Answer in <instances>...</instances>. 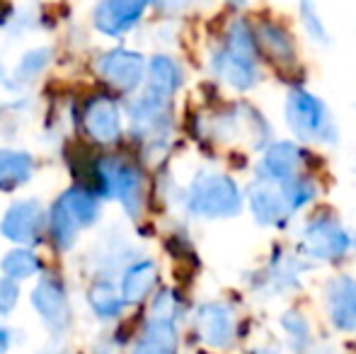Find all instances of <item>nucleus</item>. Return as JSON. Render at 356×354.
<instances>
[{
  "label": "nucleus",
  "instance_id": "f257e3e1",
  "mask_svg": "<svg viewBox=\"0 0 356 354\" xmlns=\"http://www.w3.org/2000/svg\"><path fill=\"white\" fill-rule=\"evenodd\" d=\"M284 117L291 134L298 141L320 143V146H334L339 141L337 124H334L327 104L310 90L293 88L286 95Z\"/></svg>",
  "mask_w": 356,
  "mask_h": 354
},
{
  "label": "nucleus",
  "instance_id": "f03ea898",
  "mask_svg": "<svg viewBox=\"0 0 356 354\" xmlns=\"http://www.w3.org/2000/svg\"><path fill=\"white\" fill-rule=\"evenodd\" d=\"M243 189L225 172H202L189 184L184 207L197 218H233L243 211Z\"/></svg>",
  "mask_w": 356,
  "mask_h": 354
},
{
  "label": "nucleus",
  "instance_id": "7ed1b4c3",
  "mask_svg": "<svg viewBox=\"0 0 356 354\" xmlns=\"http://www.w3.org/2000/svg\"><path fill=\"white\" fill-rule=\"evenodd\" d=\"M298 248L313 260L337 262L352 248V236L332 211H318L305 218L298 236Z\"/></svg>",
  "mask_w": 356,
  "mask_h": 354
},
{
  "label": "nucleus",
  "instance_id": "20e7f679",
  "mask_svg": "<svg viewBox=\"0 0 356 354\" xmlns=\"http://www.w3.org/2000/svg\"><path fill=\"white\" fill-rule=\"evenodd\" d=\"M95 179L97 194L117 197L129 216H138L143 211V177L134 166L119 158H102L95 163Z\"/></svg>",
  "mask_w": 356,
  "mask_h": 354
},
{
  "label": "nucleus",
  "instance_id": "39448f33",
  "mask_svg": "<svg viewBox=\"0 0 356 354\" xmlns=\"http://www.w3.org/2000/svg\"><path fill=\"white\" fill-rule=\"evenodd\" d=\"M248 204L252 218L259 226L267 228H284L289 218L293 216L286 204V197L282 192V184L269 182V179L254 177V182L248 187Z\"/></svg>",
  "mask_w": 356,
  "mask_h": 354
},
{
  "label": "nucleus",
  "instance_id": "423d86ee",
  "mask_svg": "<svg viewBox=\"0 0 356 354\" xmlns=\"http://www.w3.org/2000/svg\"><path fill=\"white\" fill-rule=\"evenodd\" d=\"M305 151L293 141H274L264 148L257 166V177L269 182H286L291 177L305 175Z\"/></svg>",
  "mask_w": 356,
  "mask_h": 354
},
{
  "label": "nucleus",
  "instance_id": "0eeeda50",
  "mask_svg": "<svg viewBox=\"0 0 356 354\" xmlns=\"http://www.w3.org/2000/svg\"><path fill=\"white\" fill-rule=\"evenodd\" d=\"M44 231V209L37 199H22L8 209L0 221V233L13 243L32 246L42 238Z\"/></svg>",
  "mask_w": 356,
  "mask_h": 354
},
{
  "label": "nucleus",
  "instance_id": "6e6552de",
  "mask_svg": "<svg viewBox=\"0 0 356 354\" xmlns=\"http://www.w3.org/2000/svg\"><path fill=\"white\" fill-rule=\"evenodd\" d=\"M150 0H99L95 8V27L107 37L129 32L143 17Z\"/></svg>",
  "mask_w": 356,
  "mask_h": 354
},
{
  "label": "nucleus",
  "instance_id": "1a4fd4ad",
  "mask_svg": "<svg viewBox=\"0 0 356 354\" xmlns=\"http://www.w3.org/2000/svg\"><path fill=\"white\" fill-rule=\"evenodd\" d=\"M254 42H257V51L264 54L279 68H291L298 63V51H296L293 37L279 22L262 19L254 27Z\"/></svg>",
  "mask_w": 356,
  "mask_h": 354
},
{
  "label": "nucleus",
  "instance_id": "9d476101",
  "mask_svg": "<svg viewBox=\"0 0 356 354\" xmlns=\"http://www.w3.org/2000/svg\"><path fill=\"white\" fill-rule=\"evenodd\" d=\"M104 78L112 83L122 92H131L141 86L145 78V61L141 54L129 51V49H117V51L107 54L99 63Z\"/></svg>",
  "mask_w": 356,
  "mask_h": 354
},
{
  "label": "nucleus",
  "instance_id": "9b49d317",
  "mask_svg": "<svg viewBox=\"0 0 356 354\" xmlns=\"http://www.w3.org/2000/svg\"><path fill=\"white\" fill-rule=\"evenodd\" d=\"M211 68L225 86L238 90V92H248V90L257 88L259 81H262V68H259V61H250V58L233 56V54L223 51V49H218V51L213 54Z\"/></svg>",
  "mask_w": 356,
  "mask_h": 354
},
{
  "label": "nucleus",
  "instance_id": "f8f14e48",
  "mask_svg": "<svg viewBox=\"0 0 356 354\" xmlns=\"http://www.w3.org/2000/svg\"><path fill=\"white\" fill-rule=\"evenodd\" d=\"M325 296L332 325L344 332H356V279L347 274L334 277L327 284Z\"/></svg>",
  "mask_w": 356,
  "mask_h": 354
},
{
  "label": "nucleus",
  "instance_id": "ddd939ff",
  "mask_svg": "<svg viewBox=\"0 0 356 354\" xmlns=\"http://www.w3.org/2000/svg\"><path fill=\"white\" fill-rule=\"evenodd\" d=\"M170 122H172V117H170V99L145 92L131 104V124L136 136L138 134L150 138L165 136L170 129Z\"/></svg>",
  "mask_w": 356,
  "mask_h": 354
},
{
  "label": "nucleus",
  "instance_id": "4468645a",
  "mask_svg": "<svg viewBox=\"0 0 356 354\" xmlns=\"http://www.w3.org/2000/svg\"><path fill=\"white\" fill-rule=\"evenodd\" d=\"M83 127L95 141L112 143L122 131V117L119 107L109 97H95L83 112Z\"/></svg>",
  "mask_w": 356,
  "mask_h": 354
},
{
  "label": "nucleus",
  "instance_id": "2eb2a0df",
  "mask_svg": "<svg viewBox=\"0 0 356 354\" xmlns=\"http://www.w3.org/2000/svg\"><path fill=\"white\" fill-rule=\"evenodd\" d=\"M32 303L39 311V316L56 330H61V328H66L71 323V308H68L66 301V291H63V287L56 279H42L32 293Z\"/></svg>",
  "mask_w": 356,
  "mask_h": 354
},
{
  "label": "nucleus",
  "instance_id": "dca6fc26",
  "mask_svg": "<svg viewBox=\"0 0 356 354\" xmlns=\"http://www.w3.org/2000/svg\"><path fill=\"white\" fill-rule=\"evenodd\" d=\"M199 332L211 347H228L235 337V318L225 303H207L199 308Z\"/></svg>",
  "mask_w": 356,
  "mask_h": 354
},
{
  "label": "nucleus",
  "instance_id": "f3484780",
  "mask_svg": "<svg viewBox=\"0 0 356 354\" xmlns=\"http://www.w3.org/2000/svg\"><path fill=\"white\" fill-rule=\"evenodd\" d=\"M145 92L155 97L170 99L182 86V68L175 58L170 56H153L145 73Z\"/></svg>",
  "mask_w": 356,
  "mask_h": 354
},
{
  "label": "nucleus",
  "instance_id": "a211bd4d",
  "mask_svg": "<svg viewBox=\"0 0 356 354\" xmlns=\"http://www.w3.org/2000/svg\"><path fill=\"white\" fill-rule=\"evenodd\" d=\"M158 284V267L150 260H141L136 265H131L124 272L122 279V301L138 303L153 291V287Z\"/></svg>",
  "mask_w": 356,
  "mask_h": 354
},
{
  "label": "nucleus",
  "instance_id": "6ab92c4d",
  "mask_svg": "<svg viewBox=\"0 0 356 354\" xmlns=\"http://www.w3.org/2000/svg\"><path fill=\"white\" fill-rule=\"evenodd\" d=\"M34 161L22 151H0V192H15L29 182Z\"/></svg>",
  "mask_w": 356,
  "mask_h": 354
},
{
  "label": "nucleus",
  "instance_id": "aec40b11",
  "mask_svg": "<svg viewBox=\"0 0 356 354\" xmlns=\"http://www.w3.org/2000/svg\"><path fill=\"white\" fill-rule=\"evenodd\" d=\"M134 354H177V332L172 321L150 318Z\"/></svg>",
  "mask_w": 356,
  "mask_h": 354
},
{
  "label": "nucleus",
  "instance_id": "412c9836",
  "mask_svg": "<svg viewBox=\"0 0 356 354\" xmlns=\"http://www.w3.org/2000/svg\"><path fill=\"white\" fill-rule=\"evenodd\" d=\"M56 204L73 218L78 228L90 226V223H95V221H97V216H99L97 197H95L92 192H88V189H83V187L68 189L66 194H61V197L56 199Z\"/></svg>",
  "mask_w": 356,
  "mask_h": 354
},
{
  "label": "nucleus",
  "instance_id": "4be33fe9",
  "mask_svg": "<svg viewBox=\"0 0 356 354\" xmlns=\"http://www.w3.org/2000/svg\"><path fill=\"white\" fill-rule=\"evenodd\" d=\"M0 269H3V274L8 279H13V282H19V279H29L32 274L39 272V260L34 252L29 250H13L8 252V255L3 257V262H0Z\"/></svg>",
  "mask_w": 356,
  "mask_h": 354
},
{
  "label": "nucleus",
  "instance_id": "5701e85b",
  "mask_svg": "<svg viewBox=\"0 0 356 354\" xmlns=\"http://www.w3.org/2000/svg\"><path fill=\"white\" fill-rule=\"evenodd\" d=\"M298 17H300V27L310 37V42L330 44V32L325 27L323 17H320V10L315 5V0H298Z\"/></svg>",
  "mask_w": 356,
  "mask_h": 354
},
{
  "label": "nucleus",
  "instance_id": "b1692460",
  "mask_svg": "<svg viewBox=\"0 0 356 354\" xmlns=\"http://www.w3.org/2000/svg\"><path fill=\"white\" fill-rule=\"evenodd\" d=\"M90 303H92L95 313L102 318H114L119 311H122V298L114 293L112 287L107 284H97V287L90 291Z\"/></svg>",
  "mask_w": 356,
  "mask_h": 354
},
{
  "label": "nucleus",
  "instance_id": "393cba45",
  "mask_svg": "<svg viewBox=\"0 0 356 354\" xmlns=\"http://www.w3.org/2000/svg\"><path fill=\"white\" fill-rule=\"evenodd\" d=\"M49 49H34V51H29V54H24L22 56V61H19V66H17V71H15V76H17V81L19 83H29V81H34V78L39 76V73L47 68V63H49Z\"/></svg>",
  "mask_w": 356,
  "mask_h": 354
},
{
  "label": "nucleus",
  "instance_id": "a878e982",
  "mask_svg": "<svg viewBox=\"0 0 356 354\" xmlns=\"http://www.w3.org/2000/svg\"><path fill=\"white\" fill-rule=\"evenodd\" d=\"M177 316V298L172 291H160L153 301V316L150 318H160V321H172Z\"/></svg>",
  "mask_w": 356,
  "mask_h": 354
},
{
  "label": "nucleus",
  "instance_id": "bb28decb",
  "mask_svg": "<svg viewBox=\"0 0 356 354\" xmlns=\"http://www.w3.org/2000/svg\"><path fill=\"white\" fill-rule=\"evenodd\" d=\"M17 284L13 279H0V313H10L17 303Z\"/></svg>",
  "mask_w": 356,
  "mask_h": 354
},
{
  "label": "nucleus",
  "instance_id": "cd10ccee",
  "mask_svg": "<svg viewBox=\"0 0 356 354\" xmlns=\"http://www.w3.org/2000/svg\"><path fill=\"white\" fill-rule=\"evenodd\" d=\"M282 325L286 328V332H289L293 340L305 342V337H308V323H305L298 313H289V316H284Z\"/></svg>",
  "mask_w": 356,
  "mask_h": 354
},
{
  "label": "nucleus",
  "instance_id": "c85d7f7f",
  "mask_svg": "<svg viewBox=\"0 0 356 354\" xmlns=\"http://www.w3.org/2000/svg\"><path fill=\"white\" fill-rule=\"evenodd\" d=\"M153 3L158 5L163 13H177V10H182L189 0H153Z\"/></svg>",
  "mask_w": 356,
  "mask_h": 354
},
{
  "label": "nucleus",
  "instance_id": "c756f323",
  "mask_svg": "<svg viewBox=\"0 0 356 354\" xmlns=\"http://www.w3.org/2000/svg\"><path fill=\"white\" fill-rule=\"evenodd\" d=\"M8 345H10L8 330H3V328H0V354H3L5 350H8Z\"/></svg>",
  "mask_w": 356,
  "mask_h": 354
},
{
  "label": "nucleus",
  "instance_id": "7c9ffc66",
  "mask_svg": "<svg viewBox=\"0 0 356 354\" xmlns=\"http://www.w3.org/2000/svg\"><path fill=\"white\" fill-rule=\"evenodd\" d=\"M225 3H228L233 10H240V8H245V5H248V0H225Z\"/></svg>",
  "mask_w": 356,
  "mask_h": 354
},
{
  "label": "nucleus",
  "instance_id": "2f4dec72",
  "mask_svg": "<svg viewBox=\"0 0 356 354\" xmlns=\"http://www.w3.org/2000/svg\"><path fill=\"white\" fill-rule=\"evenodd\" d=\"M352 246H354V248H356V236H354V238H352Z\"/></svg>",
  "mask_w": 356,
  "mask_h": 354
}]
</instances>
